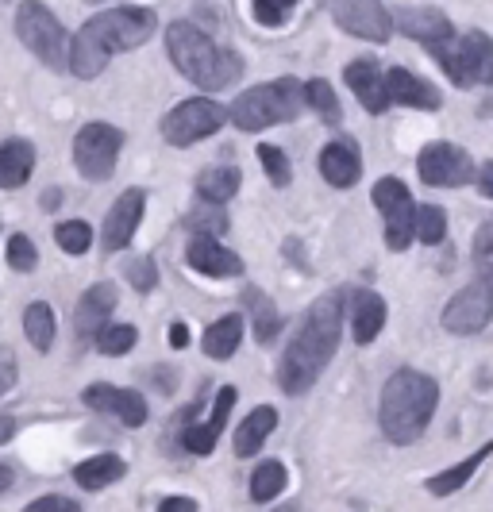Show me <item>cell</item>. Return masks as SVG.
Wrapping results in <instances>:
<instances>
[{"label": "cell", "mask_w": 493, "mask_h": 512, "mask_svg": "<svg viewBox=\"0 0 493 512\" xmlns=\"http://www.w3.org/2000/svg\"><path fill=\"white\" fill-rule=\"evenodd\" d=\"M155 27L158 16L151 8H139V4L108 8V12L78 27V35L70 39V51H66V70L81 81H93L104 74L112 54L143 47L155 35Z\"/></svg>", "instance_id": "6da1fadb"}, {"label": "cell", "mask_w": 493, "mask_h": 512, "mask_svg": "<svg viewBox=\"0 0 493 512\" xmlns=\"http://www.w3.org/2000/svg\"><path fill=\"white\" fill-rule=\"evenodd\" d=\"M339 335H343V297L328 293V297L312 301L301 328L293 335V343H289L282 362H278V385L286 389L289 397H301L316 385L324 366L339 351Z\"/></svg>", "instance_id": "7a4b0ae2"}, {"label": "cell", "mask_w": 493, "mask_h": 512, "mask_svg": "<svg viewBox=\"0 0 493 512\" xmlns=\"http://www.w3.org/2000/svg\"><path fill=\"white\" fill-rule=\"evenodd\" d=\"M440 409V385L432 374L424 370H397L390 374V382L382 385V401H378V424H382V436L397 443V447H409L416 439L428 432L432 416Z\"/></svg>", "instance_id": "3957f363"}, {"label": "cell", "mask_w": 493, "mask_h": 512, "mask_svg": "<svg viewBox=\"0 0 493 512\" xmlns=\"http://www.w3.org/2000/svg\"><path fill=\"white\" fill-rule=\"evenodd\" d=\"M166 54L178 66V74L189 77L193 85H201L205 93L232 89L243 77V58L235 51H224L212 35H205L197 24L178 20L166 27Z\"/></svg>", "instance_id": "277c9868"}, {"label": "cell", "mask_w": 493, "mask_h": 512, "mask_svg": "<svg viewBox=\"0 0 493 512\" xmlns=\"http://www.w3.org/2000/svg\"><path fill=\"white\" fill-rule=\"evenodd\" d=\"M305 108V81L297 77H274L266 85H255L247 93H239L228 108V120L239 131H266L297 120Z\"/></svg>", "instance_id": "5b68a950"}, {"label": "cell", "mask_w": 493, "mask_h": 512, "mask_svg": "<svg viewBox=\"0 0 493 512\" xmlns=\"http://www.w3.org/2000/svg\"><path fill=\"white\" fill-rule=\"evenodd\" d=\"M16 39H20L43 66L66 70L70 35H66V27L58 24V16H54L43 0H20V8H16Z\"/></svg>", "instance_id": "8992f818"}, {"label": "cell", "mask_w": 493, "mask_h": 512, "mask_svg": "<svg viewBox=\"0 0 493 512\" xmlns=\"http://www.w3.org/2000/svg\"><path fill=\"white\" fill-rule=\"evenodd\" d=\"M224 124H228V108L224 104L212 101V97H189V101L174 104L162 116L158 131H162V139L170 147H193L208 135H216Z\"/></svg>", "instance_id": "52a82bcc"}, {"label": "cell", "mask_w": 493, "mask_h": 512, "mask_svg": "<svg viewBox=\"0 0 493 512\" xmlns=\"http://www.w3.org/2000/svg\"><path fill=\"white\" fill-rule=\"evenodd\" d=\"M120 151H124V131L112 128V124H85V128L74 135V166L81 170V178L89 181H108L116 162H120Z\"/></svg>", "instance_id": "ba28073f"}, {"label": "cell", "mask_w": 493, "mask_h": 512, "mask_svg": "<svg viewBox=\"0 0 493 512\" xmlns=\"http://www.w3.org/2000/svg\"><path fill=\"white\" fill-rule=\"evenodd\" d=\"M420 181L432 189H459L474 181V162L459 143H428L416 158Z\"/></svg>", "instance_id": "9c48e42d"}, {"label": "cell", "mask_w": 493, "mask_h": 512, "mask_svg": "<svg viewBox=\"0 0 493 512\" xmlns=\"http://www.w3.org/2000/svg\"><path fill=\"white\" fill-rule=\"evenodd\" d=\"M490 320H493V289L486 282H478V278L470 285H463L440 312V324L451 335L482 332Z\"/></svg>", "instance_id": "30bf717a"}, {"label": "cell", "mask_w": 493, "mask_h": 512, "mask_svg": "<svg viewBox=\"0 0 493 512\" xmlns=\"http://www.w3.org/2000/svg\"><path fill=\"white\" fill-rule=\"evenodd\" d=\"M332 8V20H336L347 35L366 39V43H386L393 35L390 12L378 4V0H328Z\"/></svg>", "instance_id": "8fae6325"}, {"label": "cell", "mask_w": 493, "mask_h": 512, "mask_svg": "<svg viewBox=\"0 0 493 512\" xmlns=\"http://www.w3.org/2000/svg\"><path fill=\"white\" fill-rule=\"evenodd\" d=\"M143 208H147V193H143L139 185H131V189H124V193L116 197V205L108 208L104 228H101L104 255H116V251L128 247L135 228H139V220H143Z\"/></svg>", "instance_id": "7c38bea8"}, {"label": "cell", "mask_w": 493, "mask_h": 512, "mask_svg": "<svg viewBox=\"0 0 493 512\" xmlns=\"http://www.w3.org/2000/svg\"><path fill=\"white\" fill-rule=\"evenodd\" d=\"M459 89L493 85V39L486 31H467L455 43V81Z\"/></svg>", "instance_id": "4fadbf2b"}, {"label": "cell", "mask_w": 493, "mask_h": 512, "mask_svg": "<svg viewBox=\"0 0 493 512\" xmlns=\"http://www.w3.org/2000/svg\"><path fill=\"white\" fill-rule=\"evenodd\" d=\"M81 401L89 405L93 412H104V416H116L124 428H139L147 420V401L139 389H120V385H108V382H93Z\"/></svg>", "instance_id": "5bb4252c"}, {"label": "cell", "mask_w": 493, "mask_h": 512, "mask_svg": "<svg viewBox=\"0 0 493 512\" xmlns=\"http://www.w3.org/2000/svg\"><path fill=\"white\" fill-rule=\"evenodd\" d=\"M235 401H239V389L235 385H220V393H216V405H212V416L201 420V424H189L182 432V447L189 455H197V459H205L216 451V443L224 436V428H228V416H232Z\"/></svg>", "instance_id": "9a60e30c"}, {"label": "cell", "mask_w": 493, "mask_h": 512, "mask_svg": "<svg viewBox=\"0 0 493 512\" xmlns=\"http://www.w3.org/2000/svg\"><path fill=\"white\" fill-rule=\"evenodd\" d=\"M343 81L355 93V101L363 104L370 116H382L390 108V93H386V74L374 58H355L343 66Z\"/></svg>", "instance_id": "2e32d148"}, {"label": "cell", "mask_w": 493, "mask_h": 512, "mask_svg": "<svg viewBox=\"0 0 493 512\" xmlns=\"http://www.w3.org/2000/svg\"><path fill=\"white\" fill-rule=\"evenodd\" d=\"M393 31H401L405 39H416L424 47H436V43H447L455 39V27L443 16L440 8H397L390 12Z\"/></svg>", "instance_id": "e0dca14e"}, {"label": "cell", "mask_w": 493, "mask_h": 512, "mask_svg": "<svg viewBox=\"0 0 493 512\" xmlns=\"http://www.w3.org/2000/svg\"><path fill=\"white\" fill-rule=\"evenodd\" d=\"M189 266L197 270V274H205V278H239L247 266H243V258L228 251L216 235H193V243H189Z\"/></svg>", "instance_id": "ac0fdd59"}, {"label": "cell", "mask_w": 493, "mask_h": 512, "mask_svg": "<svg viewBox=\"0 0 493 512\" xmlns=\"http://www.w3.org/2000/svg\"><path fill=\"white\" fill-rule=\"evenodd\" d=\"M116 301H120V293H116V285L112 282H97L81 293L78 312H74V335H78V347L81 343H89L101 324H108V316L116 312Z\"/></svg>", "instance_id": "d6986e66"}, {"label": "cell", "mask_w": 493, "mask_h": 512, "mask_svg": "<svg viewBox=\"0 0 493 512\" xmlns=\"http://www.w3.org/2000/svg\"><path fill=\"white\" fill-rule=\"evenodd\" d=\"M316 166H320V178L328 181V185H336V189H351L355 181L363 178V154L347 139L328 143L320 151V158H316Z\"/></svg>", "instance_id": "ffe728a7"}, {"label": "cell", "mask_w": 493, "mask_h": 512, "mask_svg": "<svg viewBox=\"0 0 493 512\" xmlns=\"http://www.w3.org/2000/svg\"><path fill=\"white\" fill-rule=\"evenodd\" d=\"M347 320H351V335H355V343H374L378 332L386 328V301H382V293H374V289H355L351 297H347Z\"/></svg>", "instance_id": "44dd1931"}, {"label": "cell", "mask_w": 493, "mask_h": 512, "mask_svg": "<svg viewBox=\"0 0 493 512\" xmlns=\"http://www.w3.org/2000/svg\"><path fill=\"white\" fill-rule=\"evenodd\" d=\"M386 93H390V104H405V108H420V112H436L443 104L440 89L432 81L409 74L401 66H393L386 74Z\"/></svg>", "instance_id": "7402d4cb"}, {"label": "cell", "mask_w": 493, "mask_h": 512, "mask_svg": "<svg viewBox=\"0 0 493 512\" xmlns=\"http://www.w3.org/2000/svg\"><path fill=\"white\" fill-rule=\"evenodd\" d=\"M274 428H278V409L274 405H259L235 428V455L239 459H255L262 451V443L274 436Z\"/></svg>", "instance_id": "603a6c76"}, {"label": "cell", "mask_w": 493, "mask_h": 512, "mask_svg": "<svg viewBox=\"0 0 493 512\" xmlns=\"http://www.w3.org/2000/svg\"><path fill=\"white\" fill-rule=\"evenodd\" d=\"M490 455H493V439H490V443H482V447H478L474 455H467L463 462L447 466L443 474H432V478H428L424 486H428V493H432V497H451V493H459V489L467 486L470 478L478 474V466L490 459Z\"/></svg>", "instance_id": "cb8c5ba5"}, {"label": "cell", "mask_w": 493, "mask_h": 512, "mask_svg": "<svg viewBox=\"0 0 493 512\" xmlns=\"http://www.w3.org/2000/svg\"><path fill=\"white\" fill-rule=\"evenodd\" d=\"M35 170V147L27 139H4L0 143V189H20Z\"/></svg>", "instance_id": "d4e9b609"}, {"label": "cell", "mask_w": 493, "mask_h": 512, "mask_svg": "<svg viewBox=\"0 0 493 512\" xmlns=\"http://www.w3.org/2000/svg\"><path fill=\"white\" fill-rule=\"evenodd\" d=\"M243 185V174L235 166H208L197 174V197L208 205H228Z\"/></svg>", "instance_id": "484cf974"}, {"label": "cell", "mask_w": 493, "mask_h": 512, "mask_svg": "<svg viewBox=\"0 0 493 512\" xmlns=\"http://www.w3.org/2000/svg\"><path fill=\"white\" fill-rule=\"evenodd\" d=\"M128 474V466H124V459L120 455H93V459H85L74 466V482H78L81 489H108L112 482H120Z\"/></svg>", "instance_id": "4316f807"}, {"label": "cell", "mask_w": 493, "mask_h": 512, "mask_svg": "<svg viewBox=\"0 0 493 512\" xmlns=\"http://www.w3.org/2000/svg\"><path fill=\"white\" fill-rule=\"evenodd\" d=\"M243 301H247L251 324H255V339H259L262 347H270V343L278 339V332H282V316H278L274 301H270L262 289H247V293H243Z\"/></svg>", "instance_id": "83f0119b"}, {"label": "cell", "mask_w": 493, "mask_h": 512, "mask_svg": "<svg viewBox=\"0 0 493 512\" xmlns=\"http://www.w3.org/2000/svg\"><path fill=\"white\" fill-rule=\"evenodd\" d=\"M54 332H58V320H54V308L47 301H31L24 308V335L27 343L39 351V355H47L54 347Z\"/></svg>", "instance_id": "f1b7e54d"}, {"label": "cell", "mask_w": 493, "mask_h": 512, "mask_svg": "<svg viewBox=\"0 0 493 512\" xmlns=\"http://www.w3.org/2000/svg\"><path fill=\"white\" fill-rule=\"evenodd\" d=\"M243 343V316H220L205 332V355L208 359H232Z\"/></svg>", "instance_id": "f546056e"}, {"label": "cell", "mask_w": 493, "mask_h": 512, "mask_svg": "<svg viewBox=\"0 0 493 512\" xmlns=\"http://www.w3.org/2000/svg\"><path fill=\"white\" fill-rule=\"evenodd\" d=\"M447 235V216L440 205H413V239H420L424 247H436Z\"/></svg>", "instance_id": "4dcf8cb0"}, {"label": "cell", "mask_w": 493, "mask_h": 512, "mask_svg": "<svg viewBox=\"0 0 493 512\" xmlns=\"http://www.w3.org/2000/svg\"><path fill=\"white\" fill-rule=\"evenodd\" d=\"M286 466H282V462H274V459H266L259 466V470H255V474H251V501H274V497H278V493H282V489H286Z\"/></svg>", "instance_id": "1f68e13d"}, {"label": "cell", "mask_w": 493, "mask_h": 512, "mask_svg": "<svg viewBox=\"0 0 493 512\" xmlns=\"http://www.w3.org/2000/svg\"><path fill=\"white\" fill-rule=\"evenodd\" d=\"M305 104H309V108H316V112H320V120H328L332 128L343 120V108H339L336 89H332L324 77H312V81H305Z\"/></svg>", "instance_id": "d6a6232c"}, {"label": "cell", "mask_w": 493, "mask_h": 512, "mask_svg": "<svg viewBox=\"0 0 493 512\" xmlns=\"http://www.w3.org/2000/svg\"><path fill=\"white\" fill-rule=\"evenodd\" d=\"M135 339H139V332L131 324H112V320L101 324L97 335H93V343H97L101 355H128L131 347H135Z\"/></svg>", "instance_id": "836d02e7"}, {"label": "cell", "mask_w": 493, "mask_h": 512, "mask_svg": "<svg viewBox=\"0 0 493 512\" xmlns=\"http://www.w3.org/2000/svg\"><path fill=\"white\" fill-rule=\"evenodd\" d=\"M54 243L66 251V255H85L93 247V228L85 220H62L54 228Z\"/></svg>", "instance_id": "e575fe53"}, {"label": "cell", "mask_w": 493, "mask_h": 512, "mask_svg": "<svg viewBox=\"0 0 493 512\" xmlns=\"http://www.w3.org/2000/svg\"><path fill=\"white\" fill-rule=\"evenodd\" d=\"M382 220H386V247L390 251H405L413 243V205L393 208Z\"/></svg>", "instance_id": "d590c367"}, {"label": "cell", "mask_w": 493, "mask_h": 512, "mask_svg": "<svg viewBox=\"0 0 493 512\" xmlns=\"http://www.w3.org/2000/svg\"><path fill=\"white\" fill-rule=\"evenodd\" d=\"M255 154H259V166L266 170L270 185H274V189H286L289 181H293V166H289L286 151H282V147H274V143H262Z\"/></svg>", "instance_id": "8d00e7d4"}, {"label": "cell", "mask_w": 493, "mask_h": 512, "mask_svg": "<svg viewBox=\"0 0 493 512\" xmlns=\"http://www.w3.org/2000/svg\"><path fill=\"white\" fill-rule=\"evenodd\" d=\"M185 228L197 231V235H224L228 231V212L220 205H197L189 216H185Z\"/></svg>", "instance_id": "74e56055"}, {"label": "cell", "mask_w": 493, "mask_h": 512, "mask_svg": "<svg viewBox=\"0 0 493 512\" xmlns=\"http://www.w3.org/2000/svg\"><path fill=\"white\" fill-rule=\"evenodd\" d=\"M470 255H474V278L493 289V220L478 228V235H474V251H470Z\"/></svg>", "instance_id": "f35d334b"}, {"label": "cell", "mask_w": 493, "mask_h": 512, "mask_svg": "<svg viewBox=\"0 0 493 512\" xmlns=\"http://www.w3.org/2000/svg\"><path fill=\"white\" fill-rule=\"evenodd\" d=\"M374 208L386 216V212H393V208H401V205H413V193H409V185L401 178H382L378 185H374Z\"/></svg>", "instance_id": "ab89813d"}, {"label": "cell", "mask_w": 493, "mask_h": 512, "mask_svg": "<svg viewBox=\"0 0 493 512\" xmlns=\"http://www.w3.org/2000/svg\"><path fill=\"white\" fill-rule=\"evenodd\" d=\"M8 266H12L16 274H31V270L39 266V251H35L31 235H24V231H16V235L8 239Z\"/></svg>", "instance_id": "60d3db41"}, {"label": "cell", "mask_w": 493, "mask_h": 512, "mask_svg": "<svg viewBox=\"0 0 493 512\" xmlns=\"http://www.w3.org/2000/svg\"><path fill=\"white\" fill-rule=\"evenodd\" d=\"M124 278H128L139 293H151L158 285V270H155V258H131L124 266Z\"/></svg>", "instance_id": "b9f144b4"}, {"label": "cell", "mask_w": 493, "mask_h": 512, "mask_svg": "<svg viewBox=\"0 0 493 512\" xmlns=\"http://www.w3.org/2000/svg\"><path fill=\"white\" fill-rule=\"evenodd\" d=\"M293 8H297V0H255V20L262 27H282Z\"/></svg>", "instance_id": "7bdbcfd3"}, {"label": "cell", "mask_w": 493, "mask_h": 512, "mask_svg": "<svg viewBox=\"0 0 493 512\" xmlns=\"http://www.w3.org/2000/svg\"><path fill=\"white\" fill-rule=\"evenodd\" d=\"M24 512H81V505L78 501H70V497H62V493H47V497L31 501Z\"/></svg>", "instance_id": "ee69618b"}, {"label": "cell", "mask_w": 493, "mask_h": 512, "mask_svg": "<svg viewBox=\"0 0 493 512\" xmlns=\"http://www.w3.org/2000/svg\"><path fill=\"white\" fill-rule=\"evenodd\" d=\"M16 378H20V359H16V351L0 347V397L16 385Z\"/></svg>", "instance_id": "f6af8a7d"}, {"label": "cell", "mask_w": 493, "mask_h": 512, "mask_svg": "<svg viewBox=\"0 0 493 512\" xmlns=\"http://www.w3.org/2000/svg\"><path fill=\"white\" fill-rule=\"evenodd\" d=\"M474 185H478L482 197H490L493 201V162H482V166L474 170Z\"/></svg>", "instance_id": "bcb514c9"}, {"label": "cell", "mask_w": 493, "mask_h": 512, "mask_svg": "<svg viewBox=\"0 0 493 512\" xmlns=\"http://www.w3.org/2000/svg\"><path fill=\"white\" fill-rule=\"evenodd\" d=\"M158 512H197V501L193 497H166Z\"/></svg>", "instance_id": "7dc6e473"}, {"label": "cell", "mask_w": 493, "mask_h": 512, "mask_svg": "<svg viewBox=\"0 0 493 512\" xmlns=\"http://www.w3.org/2000/svg\"><path fill=\"white\" fill-rule=\"evenodd\" d=\"M170 343L182 351L185 343H189V328H185V324H174V328H170Z\"/></svg>", "instance_id": "c3c4849f"}, {"label": "cell", "mask_w": 493, "mask_h": 512, "mask_svg": "<svg viewBox=\"0 0 493 512\" xmlns=\"http://www.w3.org/2000/svg\"><path fill=\"white\" fill-rule=\"evenodd\" d=\"M12 436H16V420H12V416H0V447Z\"/></svg>", "instance_id": "681fc988"}, {"label": "cell", "mask_w": 493, "mask_h": 512, "mask_svg": "<svg viewBox=\"0 0 493 512\" xmlns=\"http://www.w3.org/2000/svg\"><path fill=\"white\" fill-rule=\"evenodd\" d=\"M8 486H12V466H4V462H0V493H4Z\"/></svg>", "instance_id": "f907efd6"}, {"label": "cell", "mask_w": 493, "mask_h": 512, "mask_svg": "<svg viewBox=\"0 0 493 512\" xmlns=\"http://www.w3.org/2000/svg\"><path fill=\"white\" fill-rule=\"evenodd\" d=\"M278 512H301V509H297V505H286V509H278Z\"/></svg>", "instance_id": "816d5d0a"}, {"label": "cell", "mask_w": 493, "mask_h": 512, "mask_svg": "<svg viewBox=\"0 0 493 512\" xmlns=\"http://www.w3.org/2000/svg\"><path fill=\"white\" fill-rule=\"evenodd\" d=\"M85 4H101V0H85Z\"/></svg>", "instance_id": "f5cc1de1"}]
</instances>
